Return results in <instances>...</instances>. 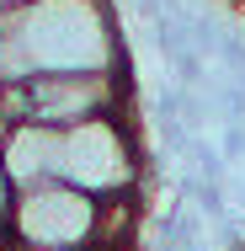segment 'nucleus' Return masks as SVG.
I'll list each match as a JSON object with an SVG mask.
<instances>
[{"label": "nucleus", "instance_id": "obj_1", "mask_svg": "<svg viewBox=\"0 0 245 251\" xmlns=\"http://www.w3.org/2000/svg\"><path fill=\"white\" fill-rule=\"evenodd\" d=\"M123 70L107 0H16L0 5V86L32 75Z\"/></svg>", "mask_w": 245, "mask_h": 251}, {"label": "nucleus", "instance_id": "obj_2", "mask_svg": "<svg viewBox=\"0 0 245 251\" xmlns=\"http://www.w3.org/2000/svg\"><path fill=\"white\" fill-rule=\"evenodd\" d=\"M128 70H80V75H32L0 86V118L43 123V128H80L91 118L128 112Z\"/></svg>", "mask_w": 245, "mask_h": 251}, {"label": "nucleus", "instance_id": "obj_3", "mask_svg": "<svg viewBox=\"0 0 245 251\" xmlns=\"http://www.w3.org/2000/svg\"><path fill=\"white\" fill-rule=\"evenodd\" d=\"M59 182H69V187H80L91 198L134 193L139 187V145H134L128 112L64 128V139H59Z\"/></svg>", "mask_w": 245, "mask_h": 251}, {"label": "nucleus", "instance_id": "obj_4", "mask_svg": "<svg viewBox=\"0 0 245 251\" xmlns=\"http://www.w3.org/2000/svg\"><path fill=\"white\" fill-rule=\"evenodd\" d=\"M101 198L69 187V182H38L22 187L5 214V235L22 246H48V251H91L96 241Z\"/></svg>", "mask_w": 245, "mask_h": 251}, {"label": "nucleus", "instance_id": "obj_5", "mask_svg": "<svg viewBox=\"0 0 245 251\" xmlns=\"http://www.w3.org/2000/svg\"><path fill=\"white\" fill-rule=\"evenodd\" d=\"M59 139L64 128H43V123H16L0 145V166L11 176V187H38V182H59Z\"/></svg>", "mask_w": 245, "mask_h": 251}, {"label": "nucleus", "instance_id": "obj_6", "mask_svg": "<svg viewBox=\"0 0 245 251\" xmlns=\"http://www.w3.org/2000/svg\"><path fill=\"white\" fill-rule=\"evenodd\" d=\"M11 198H16V187H11V176H5V166H0V225H5V214H11Z\"/></svg>", "mask_w": 245, "mask_h": 251}, {"label": "nucleus", "instance_id": "obj_7", "mask_svg": "<svg viewBox=\"0 0 245 251\" xmlns=\"http://www.w3.org/2000/svg\"><path fill=\"white\" fill-rule=\"evenodd\" d=\"M5 251H48V246H22V241H5Z\"/></svg>", "mask_w": 245, "mask_h": 251}, {"label": "nucleus", "instance_id": "obj_8", "mask_svg": "<svg viewBox=\"0 0 245 251\" xmlns=\"http://www.w3.org/2000/svg\"><path fill=\"white\" fill-rule=\"evenodd\" d=\"M5 241H11V235H5V225H0V251H5Z\"/></svg>", "mask_w": 245, "mask_h": 251}, {"label": "nucleus", "instance_id": "obj_9", "mask_svg": "<svg viewBox=\"0 0 245 251\" xmlns=\"http://www.w3.org/2000/svg\"><path fill=\"white\" fill-rule=\"evenodd\" d=\"M0 5H16V0H0Z\"/></svg>", "mask_w": 245, "mask_h": 251}]
</instances>
